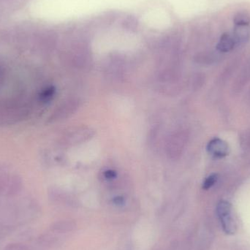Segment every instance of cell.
Listing matches in <instances>:
<instances>
[{"mask_svg": "<svg viewBox=\"0 0 250 250\" xmlns=\"http://www.w3.org/2000/svg\"><path fill=\"white\" fill-rule=\"evenodd\" d=\"M207 151L216 157H224L229 153L227 143L220 138H214L207 145Z\"/></svg>", "mask_w": 250, "mask_h": 250, "instance_id": "obj_2", "label": "cell"}, {"mask_svg": "<svg viewBox=\"0 0 250 250\" xmlns=\"http://www.w3.org/2000/svg\"><path fill=\"white\" fill-rule=\"evenodd\" d=\"M76 229V224L73 221L69 220H62L54 223L51 226V230L58 233H67L72 231Z\"/></svg>", "mask_w": 250, "mask_h": 250, "instance_id": "obj_5", "label": "cell"}, {"mask_svg": "<svg viewBox=\"0 0 250 250\" xmlns=\"http://www.w3.org/2000/svg\"><path fill=\"white\" fill-rule=\"evenodd\" d=\"M27 248L22 244L14 243L7 245L4 250H26Z\"/></svg>", "mask_w": 250, "mask_h": 250, "instance_id": "obj_10", "label": "cell"}, {"mask_svg": "<svg viewBox=\"0 0 250 250\" xmlns=\"http://www.w3.org/2000/svg\"><path fill=\"white\" fill-rule=\"evenodd\" d=\"M231 204L226 201H221L217 204V214L221 223L222 228L226 234H234L236 230V223L232 217Z\"/></svg>", "mask_w": 250, "mask_h": 250, "instance_id": "obj_1", "label": "cell"}, {"mask_svg": "<svg viewBox=\"0 0 250 250\" xmlns=\"http://www.w3.org/2000/svg\"><path fill=\"white\" fill-rule=\"evenodd\" d=\"M236 46V42L233 39V35L229 33H224L220 37L217 45V49L220 52L227 53L232 51Z\"/></svg>", "mask_w": 250, "mask_h": 250, "instance_id": "obj_4", "label": "cell"}, {"mask_svg": "<svg viewBox=\"0 0 250 250\" xmlns=\"http://www.w3.org/2000/svg\"><path fill=\"white\" fill-rule=\"evenodd\" d=\"M235 25H250V14L247 11H239L233 18Z\"/></svg>", "mask_w": 250, "mask_h": 250, "instance_id": "obj_7", "label": "cell"}, {"mask_svg": "<svg viewBox=\"0 0 250 250\" xmlns=\"http://www.w3.org/2000/svg\"><path fill=\"white\" fill-rule=\"evenodd\" d=\"M104 176H105V178H106L107 179H115L117 176V173L114 170H105V171L104 172Z\"/></svg>", "mask_w": 250, "mask_h": 250, "instance_id": "obj_11", "label": "cell"}, {"mask_svg": "<svg viewBox=\"0 0 250 250\" xmlns=\"http://www.w3.org/2000/svg\"><path fill=\"white\" fill-rule=\"evenodd\" d=\"M232 35L236 45L246 43L250 38V25H235Z\"/></svg>", "mask_w": 250, "mask_h": 250, "instance_id": "obj_3", "label": "cell"}, {"mask_svg": "<svg viewBox=\"0 0 250 250\" xmlns=\"http://www.w3.org/2000/svg\"><path fill=\"white\" fill-rule=\"evenodd\" d=\"M113 201L115 205L122 206L125 204V198L122 196H117L114 198Z\"/></svg>", "mask_w": 250, "mask_h": 250, "instance_id": "obj_12", "label": "cell"}, {"mask_svg": "<svg viewBox=\"0 0 250 250\" xmlns=\"http://www.w3.org/2000/svg\"><path fill=\"white\" fill-rule=\"evenodd\" d=\"M217 180H218V175L216 173L210 175L204 180V183H203V189H206V190L210 189L217 183Z\"/></svg>", "mask_w": 250, "mask_h": 250, "instance_id": "obj_9", "label": "cell"}, {"mask_svg": "<svg viewBox=\"0 0 250 250\" xmlns=\"http://www.w3.org/2000/svg\"><path fill=\"white\" fill-rule=\"evenodd\" d=\"M55 92L56 89L54 86H49V87L46 88L41 94V101H43V102H48V101H51L55 95Z\"/></svg>", "mask_w": 250, "mask_h": 250, "instance_id": "obj_8", "label": "cell"}, {"mask_svg": "<svg viewBox=\"0 0 250 250\" xmlns=\"http://www.w3.org/2000/svg\"><path fill=\"white\" fill-rule=\"evenodd\" d=\"M138 20L135 16H129L123 21V27L128 32H135L138 27Z\"/></svg>", "mask_w": 250, "mask_h": 250, "instance_id": "obj_6", "label": "cell"}]
</instances>
